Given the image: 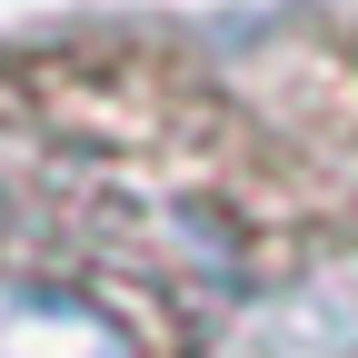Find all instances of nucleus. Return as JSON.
<instances>
[{"instance_id":"obj_1","label":"nucleus","mask_w":358,"mask_h":358,"mask_svg":"<svg viewBox=\"0 0 358 358\" xmlns=\"http://www.w3.org/2000/svg\"><path fill=\"white\" fill-rule=\"evenodd\" d=\"M0 358H140L110 308L70 289H0Z\"/></svg>"}]
</instances>
